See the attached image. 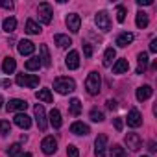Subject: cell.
<instances>
[{
  "label": "cell",
  "mask_w": 157,
  "mask_h": 157,
  "mask_svg": "<svg viewBox=\"0 0 157 157\" xmlns=\"http://www.w3.org/2000/svg\"><path fill=\"white\" fill-rule=\"evenodd\" d=\"M15 68H17V61H15L13 57H6L4 63H2V70H4L6 74H13Z\"/></svg>",
  "instance_id": "obj_24"
},
{
  "label": "cell",
  "mask_w": 157,
  "mask_h": 157,
  "mask_svg": "<svg viewBox=\"0 0 157 157\" xmlns=\"http://www.w3.org/2000/svg\"><path fill=\"white\" fill-rule=\"evenodd\" d=\"M54 41H56V44H57L59 48H68V46L72 44V39H70L68 35H63V33H57V35L54 37Z\"/></svg>",
  "instance_id": "obj_20"
},
{
  "label": "cell",
  "mask_w": 157,
  "mask_h": 157,
  "mask_svg": "<svg viewBox=\"0 0 157 157\" xmlns=\"http://www.w3.org/2000/svg\"><path fill=\"white\" fill-rule=\"evenodd\" d=\"M115 57H117V50L115 48H107L105 54H104V67H111Z\"/></svg>",
  "instance_id": "obj_27"
},
{
  "label": "cell",
  "mask_w": 157,
  "mask_h": 157,
  "mask_svg": "<svg viewBox=\"0 0 157 157\" xmlns=\"http://www.w3.org/2000/svg\"><path fill=\"white\" fill-rule=\"evenodd\" d=\"M8 155L10 157H22V146L21 144H11L8 148Z\"/></svg>",
  "instance_id": "obj_32"
},
{
  "label": "cell",
  "mask_w": 157,
  "mask_h": 157,
  "mask_svg": "<svg viewBox=\"0 0 157 157\" xmlns=\"http://www.w3.org/2000/svg\"><path fill=\"white\" fill-rule=\"evenodd\" d=\"M94 22H96L98 30H102V32H109L111 30V19H109V15L105 11H98L96 17H94Z\"/></svg>",
  "instance_id": "obj_4"
},
{
  "label": "cell",
  "mask_w": 157,
  "mask_h": 157,
  "mask_svg": "<svg viewBox=\"0 0 157 157\" xmlns=\"http://www.w3.org/2000/svg\"><path fill=\"white\" fill-rule=\"evenodd\" d=\"M26 70H39V67H41V59H39V56H33V57H30L28 61H26Z\"/></svg>",
  "instance_id": "obj_29"
},
{
  "label": "cell",
  "mask_w": 157,
  "mask_h": 157,
  "mask_svg": "<svg viewBox=\"0 0 157 157\" xmlns=\"http://www.w3.org/2000/svg\"><path fill=\"white\" fill-rule=\"evenodd\" d=\"M100 85H102L100 74H98V72H89L87 80H85V89H87V93L93 94V96L98 94V93H100Z\"/></svg>",
  "instance_id": "obj_2"
},
{
  "label": "cell",
  "mask_w": 157,
  "mask_h": 157,
  "mask_svg": "<svg viewBox=\"0 0 157 157\" xmlns=\"http://www.w3.org/2000/svg\"><path fill=\"white\" fill-rule=\"evenodd\" d=\"M17 50H19L21 56H32V54L35 52V44H33L32 41H28V39H22V41H19Z\"/></svg>",
  "instance_id": "obj_11"
},
{
  "label": "cell",
  "mask_w": 157,
  "mask_h": 157,
  "mask_svg": "<svg viewBox=\"0 0 157 157\" xmlns=\"http://www.w3.org/2000/svg\"><path fill=\"white\" fill-rule=\"evenodd\" d=\"M129 70V63H128V59H117V63L113 65V72L115 74H124V72H128Z\"/></svg>",
  "instance_id": "obj_18"
},
{
  "label": "cell",
  "mask_w": 157,
  "mask_h": 157,
  "mask_svg": "<svg viewBox=\"0 0 157 157\" xmlns=\"http://www.w3.org/2000/svg\"><path fill=\"white\" fill-rule=\"evenodd\" d=\"M37 13H39V21H41V22H44V24H50V22H52V6H50L48 2L39 4Z\"/></svg>",
  "instance_id": "obj_6"
},
{
  "label": "cell",
  "mask_w": 157,
  "mask_h": 157,
  "mask_svg": "<svg viewBox=\"0 0 157 157\" xmlns=\"http://www.w3.org/2000/svg\"><path fill=\"white\" fill-rule=\"evenodd\" d=\"M11 133V124L8 120H0V135H10Z\"/></svg>",
  "instance_id": "obj_34"
},
{
  "label": "cell",
  "mask_w": 157,
  "mask_h": 157,
  "mask_svg": "<svg viewBox=\"0 0 157 157\" xmlns=\"http://www.w3.org/2000/svg\"><path fill=\"white\" fill-rule=\"evenodd\" d=\"M41 65H44V67H50L52 65V59H50V50H48V46L46 44H41Z\"/></svg>",
  "instance_id": "obj_23"
},
{
  "label": "cell",
  "mask_w": 157,
  "mask_h": 157,
  "mask_svg": "<svg viewBox=\"0 0 157 157\" xmlns=\"http://www.w3.org/2000/svg\"><path fill=\"white\" fill-rule=\"evenodd\" d=\"M151 93H153V89L150 85H142V87L137 89V100L139 102H144V100H148L151 96Z\"/></svg>",
  "instance_id": "obj_19"
},
{
  "label": "cell",
  "mask_w": 157,
  "mask_h": 157,
  "mask_svg": "<svg viewBox=\"0 0 157 157\" xmlns=\"http://www.w3.org/2000/svg\"><path fill=\"white\" fill-rule=\"evenodd\" d=\"M6 109H8V111H19V113H22V111L28 109V102H26V100H21V98H13V100L8 102Z\"/></svg>",
  "instance_id": "obj_12"
},
{
  "label": "cell",
  "mask_w": 157,
  "mask_h": 157,
  "mask_svg": "<svg viewBox=\"0 0 157 157\" xmlns=\"http://www.w3.org/2000/svg\"><path fill=\"white\" fill-rule=\"evenodd\" d=\"M105 104H107V109H111V111H113V109H117V107H118V104H117V100H107V102H105Z\"/></svg>",
  "instance_id": "obj_41"
},
{
  "label": "cell",
  "mask_w": 157,
  "mask_h": 157,
  "mask_svg": "<svg viewBox=\"0 0 157 157\" xmlns=\"http://www.w3.org/2000/svg\"><path fill=\"white\" fill-rule=\"evenodd\" d=\"M4 87L10 89V87H11V80H4Z\"/></svg>",
  "instance_id": "obj_45"
},
{
  "label": "cell",
  "mask_w": 157,
  "mask_h": 157,
  "mask_svg": "<svg viewBox=\"0 0 157 157\" xmlns=\"http://www.w3.org/2000/svg\"><path fill=\"white\" fill-rule=\"evenodd\" d=\"M15 28H17V19H15V17H8V19H4V22H2V30H4V32L13 33Z\"/></svg>",
  "instance_id": "obj_22"
},
{
  "label": "cell",
  "mask_w": 157,
  "mask_h": 157,
  "mask_svg": "<svg viewBox=\"0 0 157 157\" xmlns=\"http://www.w3.org/2000/svg\"><path fill=\"white\" fill-rule=\"evenodd\" d=\"M17 85L21 87H37L39 85V76H32V74H19L17 76Z\"/></svg>",
  "instance_id": "obj_3"
},
{
  "label": "cell",
  "mask_w": 157,
  "mask_h": 157,
  "mask_svg": "<svg viewBox=\"0 0 157 157\" xmlns=\"http://www.w3.org/2000/svg\"><path fill=\"white\" fill-rule=\"evenodd\" d=\"M33 113H35L37 128H39L41 131H44V129H46V126H48V122H46V111H44V107H43L41 104H37V105L33 107Z\"/></svg>",
  "instance_id": "obj_5"
},
{
  "label": "cell",
  "mask_w": 157,
  "mask_h": 157,
  "mask_svg": "<svg viewBox=\"0 0 157 157\" xmlns=\"http://www.w3.org/2000/svg\"><path fill=\"white\" fill-rule=\"evenodd\" d=\"M124 140H126V146H128L131 151H137V150H140V146H142V140H140V137H139L137 133H128Z\"/></svg>",
  "instance_id": "obj_10"
},
{
  "label": "cell",
  "mask_w": 157,
  "mask_h": 157,
  "mask_svg": "<svg viewBox=\"0 0 157 157\" xmlns=\"http://www.w3.org/2000/svg\"><path fill=\"white\" fill-rule=\"evenodd\" d=\"M104 118H105V117H104L102 111H98V109H93V111H91V120H93V122H104Z\"/></svg>",
  "instance_id": "obj_35"
},
{
  "label": "cell",
  "mask_w": 157,
  "mask_h": 157,
  "mask_svg": "<svg viewBox=\"0 0 157 157\" xmlns=\"http://www.w3.org/2000/svg\"><path fill=\"white\" fill-rule=\"evenodd\" d=\"M105 150H107V137L98 135L96 142H94V155L96 157H105Z\"/></svg>",
  "instance_id": "obj_9"
},
{
  "label": "cell",
  "mask_w": 157,
  "mask_h": 157,
  "mask_svg": "<svg viewBox=\"0 0 157 157\" xmlns=\"http://www.w3.org/2000/svg\"><path fill=\"white\" fill-rule=\"evenodd\" d=\"M83 54H85V57H91L93 56V46L89 43H83Z\"/></svg>",
  "instance_id": "obj_38"
},
{
  "label": "cell",
  "mask_w": 157,
  "mask_h": 157,
  "mask_svg": "<svg viewBox=\"0 0 157 157\" xmlns=\"http://www.w3.org/2000/svg\"><path fill=\"white\" fill-rule=\"evenodd\" d=\"M2 104H4V100H2V96H0V107H2Z\"/></svg>",
  "instance_id": "obj_47"
},
{
  "label": "cell",
  "mask_w": 157,
  "mask_h": 157,
  "mask_svg": "<svg viewBox=\"0 0 157 157\" xmlns=\"http://www.w3.org/2000/svg\"><path fill=\"white\" fill-rule=\"evenodd\" d=\"M137 4L139 6H150V4H153V0H137Z\"/></svg>",
  "instance_id": "obj_43"
},
{
  "label": "cell",
  "mask_w": 157,
  "mask_h": 157,
  "mask_svg": "<svg viewBox=\"0 0 157 157\" xmlns=\"http://www.w3.org/2000/svg\"><path fill=\"white\" fill-rule=\"evenodd\" d=\"M13 120H15V124H17L19 128H22V129H28V128L32 126V118H30L26 113H17Z\"/></svg>",
  "instance_id": "obj_15"
},
{
  "label": "cell",
  "mask_w": 157,
  "mask_h": 157,
  "mask_svg": "<svg viewBox=\"0 0 157 157\" xmlns=\"http://www.w3.org/2000/svg\"><path fill=\"white\" fill-rule=\"evenodd\" d=\"M35 96H37V100L39 102H44V104H50L54 98H52V93H50V89H39L37 93H35Z\"/></svg>",
  "instance_id": "obj_25"
},
{
  "label": "cell",
  "mask_w": 157,
  "mask_h": 157,
  "mask_svg": "<svg viewBox=\"0 0 157 157\" xmlns=\"http://www.w3.org/2000/svg\"><path fill=\"white\" fill-rule=\"evenodd\" d=\"M148 150H150L151 153H153V151H157V148H155V142H150V148H148Z\"/></svg>",
  "instance_id": "obj_44"
},
{
  "label": "cell",
  "mask_w": 157,
  "mask_h": 157,
  "mask_svg": "<svg viewBox=\"0 0 157 157\" xmlns=\"http://www.w3.org/2000/svg\"><path fill=\"white\" fill-rule=\"evenodd\" d=\"M150 52H153V54L157 52V39H153V41L150 43Z\"/></svg>",
  "instance_id": "obj_42"
},
{
  "label": "cell",
  "mask_w": 157,
  "mask_h": 157,
  "mask_svg": "<svg viewBox=\"0 0 157 157\" xmlns=\"http://www.w3.org/2000/svg\"><path fill=\"white\" fill-rule=\"evenodd\" d=\"M128 126H131V128L142 126V117H140V113H139L137 109H131V111L128 113Z\"/></svg>",
  "instance_id": "obj_14"
},
{
  "label": "cell",
  "mask_w": 157,
  "mask_h": 157,
  "mask_svg": "<svg viewBox=\"0 0 157 157\" xmlns=\"http://www.w3.org/2000/svg\"><path fill=\"white\" fill-rule=\"evenodd\" d=\"M22 157H32V153H24V155H22Z\"/></svg>",
  "instance_id": "obj_46"
},
{
  "label": "cell",
  "mask_w": 157,
  "mask_h": 157,
  "mask_svg": "<svg viewBox=\"0 0 157 157\" xmlns=\"http://www.w3.org/2000/svg\"><path fill=\"white\" fill-rule=\"evenodd\" d=\"M54 89L59 93V94H68L76 89V82L72 78H56L54 80Z\"/></svg>",
  "instance_id": "obj_1"
},
{
  "label": "cell",
  "mask_w": 157,
  "mask_h": 157,
  "mask_svg": "<svg viewBox=\"0 0 157 157\" xmlns=\"http://www.w3.org/2000/svg\"><path fill=\"white\" fill-rule=\"evenodd\" d=\"M113 124H115V129H117V131H122V118H120V117H117V118L113 120Z\"/></svg>",
  "instance_id": "obj_40"
},
{
  "label": "cell",
  "mask_w": 157,
  "mask_h": 157,
  "mask_svg": "<svg viewBox=\"0 0 157 157\" xmlns=\"http://www.w3.org/2000/svg\"><path fill=\"white\" fill-rule=\"evenodd\" d=\"M117 21L118 22H124L126 21V8L124 6H118L117 8Z\"/></svg>",
  "instance_id": "obj_37"
},
{
  "label": "cell",
  "mask_w": 157,
  "mask_h": 157,
  "mask_svg": "<svg viewBox=\"0 0 157 157\" xmlns=\"http://www.w3.org/2000/svg\"><path fill=\"white\" fill-rule=\"evenodd\" d=\"M135 22H137V26H139V28H146V26H148V22H150V19H148V13H144V11H139V13H137V19H135Z\"/></svg>",
  "instance_id": "obj_30"
},
{
  "label": "cell",
  "mask_w": 157,
  "mask_h": 157,
  "mask_svg": "<svg viewBox=\"0 0 157 157\" xmlns=\"http://www.w3.org/2000/svg\"><path fill=\"white\" fill-rule=\"evenodd\" d=\"M48 117H50V124H52V128L59 129V128H61V124H63V120H61V113H59L57 109H52Z\"/></svg>",
  "instance_id": "obj_21"
},
{
  "label": "cell",
  "mask_w": 157,
  "mask_h": 157,
  "mask_svg": "<svg viewBox=\"0 0 157 157\" xmlns=\"http://www.w3.org/2000/svg\"><path fill=\"white\" fill-rule=\"evenodd\" d=\"M109 153H111V157H128V151H126L122 146H118V144H115V146L109 150Z\"/></svg>",
  "instance_id": "obj_33"
},
{
  "label": "cell",
  "mask_w": 157,
  "mask_h": 157,
  "mask_svg": "<svg viewBox=\"0 0 157 157\" xmlns=\"http://www.w3.org/2000/svg\"><path fill=\"white\" fill-rule=\"evenodd\" d=\"M142 157H146V155H142Z\"/></svg>",
  "instance_id": "obj_48"
},
{
  "label": "cell",
  "mask_w": 157,
  "mask_h": 157,
  "mask_svg": "<svg viewBox=\"0 0 157 157\" xmlns=\"http://www.w3.org/2000/svg\"><path fill=\"white\" fill-rule=\"evenodd\" d=\"M67 28L72 32V33H78L82 28V19L78 13H68L67 15Z\"/></svg>",
  "instance_id": "obj_7"
},
{
  "label": "cell",
  "mask_w": 157,
  "mask_h": 157,
  "mask_svg": "<svg viewBox=\"0 0 157 157\" xmlns=\"http://www.w3.org/2000/svg\"><path fill=\"white\" fill-rule=\"evenodd\" d=\"M41 150H43V153H46V155L56 153V151H57V140H56L54 137H44L43 142H41Z\"/></svg>",
  "instance_id": "obj_8"
},
{
  "label": "cell",
  "mask_w": 157,
  "mask_h": 157,
  "mask_svg": "<svg viewBox=\"0 0 157 157\" xmlns=\"http://www.w3.org/2000/svg\"><path fill=\"white\" fill-rule=\"evenodd\" d=\"M26 32H28V33H32V35H37V33H41V26H39L35 21H32V19H30V21L26 22Z\"/></svg>",
  "instance_id": "obj_31"
},
{
  "label": "cell",
  "mask_w": 157,
  "mask_h": 157,
  "mask_svg": "<svg viewBox=\"0 0 157 157\" xmlns=\"http://www.w3.org/2000/svg\"><path fill=\"white\" fill-rule=\"evenodd\" d=\"M0 6H2L4 10H13V2H11V0H2Z\"/></svg>",
  "instance_id": "obj_39"
},
{
  "label": "cell",
  "mask_w": 157,
  "mask_h": 157,
  "mask_svg": "<svg viewBox=\"0 0 157 157\" xmlns=\"http://www.w3.org/2000/svg\"><path fill=\"white\" fill-rule=\"evenodd\" d=\"M65 65H67V68L76 70L78 67H80V54H78L76 50H70L68 56L65 57Z\"/></svg>",
  "instance_id": "obj_13"
},
{
  "label": "cell",
  "mask_w": 157,
  "mask_h": 157,
  "mask_svg": "<svg viewBox=\"0 0 157 157\" xmlns=\"http://www.w3.org/2000/svg\"><path fill=\"white\" fill-rule=\"evenodd\" d=\"M133 39H135V35H133V33L124 32V33H120V35L117 37V44H118L120 48H126L128 44H131V43H133Z\"/></svg>",
  "instance_id": "obj_16"
},
{
  "label": "cell",
  "mask_w": 157,
  "mask_h": 157,
  "mask_svg": "<svg viewBox=\"0 0 157 157\" xmlns=\"http://www.w3.org/2000/svg\"><path fill=\"white\" fill-rule=\"evenodd\" d=\"M148 67V54L146 52H140L139 54V65H137V74H142Z\"/></svg>",
  "instance_id": "obj_26"
},
{
  "label": "cell",
  "mask_w": 157,
  "mask_h": 157,
  "mask_svg": "<svg viewBox=\"0 0 157 157\" xmlns=\"http://www.w3.org/2000/svg\"><path fill=\"white\" fill-rule=\"evenodd\" d=\"M70 131H72L74 135H89V126L83 124V122H74V124L70 126Z\"/></svg>",
  "instance_id": "obj_17"
},
{
  "label": "cell",
  "mask_w": 157,
  "mask_h": 157,
  "mask_svg": "<svg viewBox=\"0 0 157 157\" xmlns=\"http://www.w3.org/2000/svg\"><path fill=\"white\" fill-rule=\"evenodd\" d=\"M68 109H70V113H72L74 117H78V115L82 113V102L78 100V98H72L70 104H68Z\"/></svg>",
  "instance_id": "obj_28"
},
{
  "label": "cell",
  "mask_w": 157,
  "mask_h": 157,
  "mask_svg": "<svg viewBox=\"0 0 157 157\" xmlns=\"http://www.w3.org/2000/svg\"><path fill=\"white\" fill-rule=\"evenodd\" d=\"M67 157H80V151H78V148L74 144L67 146Z\"/></svg>",
  "instance_id": "obj_36"
}]
</instances>
